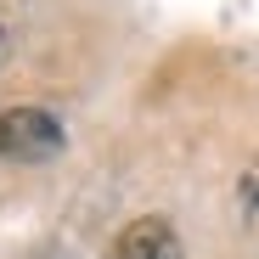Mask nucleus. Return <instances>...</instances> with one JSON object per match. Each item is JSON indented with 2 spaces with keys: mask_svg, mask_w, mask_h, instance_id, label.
Returning a JSON list of instances; mask_svg holds the SVG:
<instances>
[{
  "mask_svg": "<svg viewBox=\"0 0 259 259\" xmlns=\"http://www.w3.org/2000/svg\"><path fill=\"white\" fill-rule=\"evenodd\" d=\"M68 147V130L51 107H6L0 113V158L6 163H51Z\"/></svg>",
  "mask_w": 259,
  "mask_h": 259,
  "instance_id": "nucleus-1",
  "label": "nucleus"
},
{
  "mask_svg": "<svg viewBox=\"0 0 259 259\" xmlns=\"http://www.w3.org/2000/svg\"><path fill=\"white\" fill-rule=\"evenodd\" d=\"M107 259H181V242H175V226L163 214H136L107 248Z\"/></svg>",
  "mask_w": 259,
  "mask_h": 259,
  "instance_id": "nucleus-2",
  "label": "nucleus"
}]
</instances>
